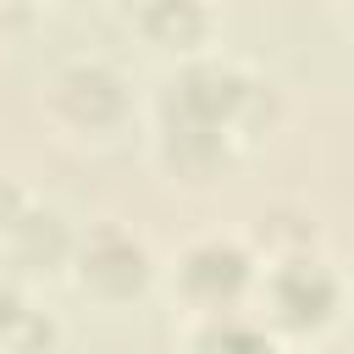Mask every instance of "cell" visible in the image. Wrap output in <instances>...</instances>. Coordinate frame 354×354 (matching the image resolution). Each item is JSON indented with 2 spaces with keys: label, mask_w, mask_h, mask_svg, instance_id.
<instances>
[{
  "label": "cell",
  "mask_w": 354,
  "mask_h": 354,
  "mask_svg": "<svg viewBox=\"0 0 354 354\" xmlns=\"http://www.w3.org/2000/svg\"><path fill=\"white\" fill-rule=\"evenodd\" d=\"M288 127V88L227 50L160 66L144 94V149L160 183L183 194H216Z\"/></svg>",
  "instance_id": "6da1fadb"
},
{
  "label": "cell",
  "mask_w": 354,
  "mask_h": 354,
  "mask_svg": "<svg viewBox=\"0 0 354 354\" xmlns=\"http://www.w3.org/2000/svg\"><path fill=\"white\" fill-rule=\"evenodd\" d=\"M33 116L44 122V133L55 144H66L77 155H105L138 133L144 88L133 83V72L116 55L77 50V55H61L44 66V77L33 88Z\"/></svg>",
  "instance_id": "7a4b0ae2"
},
{
  "label": "cell",
  "mask_w": 354,
  "mask_h": 354,
  "mask_svg": "<svg viewBox=\"0 0 354 354\" xmlns=\"http://www.w3.org/2000/svg\"><path fill=\"white\" fill-rule=\"evenodd\" d=\"M249 310L277 337L282 354H321L348 321V271L337 266L332 243L260 254V277Z\"/></svg>",
  "instance_id": "3957f363"
},
{
  "label": "cell",
  "mask_w": 354,
  "mask_h": 354,
  "mask_svg": "<svg viewBox=\"0 0 354 354\" xmlns=\"http://www.w3.org/2000/svg\"><path fill=\"white\" fill-rule=\"evenodd\" d=\"M61 282L88 310L122 315L160 293V249L144 227H133L122 216H94V221H77Z\"/></svg>",
  "instance_id": "277c9868"
},
{
  "label": "cell",
  "mask_w": 354,
  "mask_h": 354,
  "mask_svg": "<svg viewBox=\"0 0 354 354\" xmlns=\"http://www.w3.org/2000/svg\"><path fill=\"white\" fill-rule=\"evenodd\" d=\"M260 277V249L249 243L243 227H205L188 232L171 254H160V299L188 315H216V310H243Z\"/></svg>",
  "instance_id": "5b68a950"
},
{
  "label": "cell",
  "mask_w": 354,
  "mask_h": 354,
  "mask_svg": "<svg viewBox=\"0 0 354 354\" xmlns=\"http://www.w3.org/2000/svg\"><path fill=\"white\" fill-rule=\"evenodd\" d=\"M127 39L160 66L221 50V0H122Z\"/></svg>",
  "instance_id": "8992f818"
},
{
  "label": "cell",
  "mask_w": 354,
  "mask_h": 354,
  "mask_svg": "<svg viewBox=\"0 0 354 354\" xmlns=\"http://www.w3.org/2000/svg\"><path fill=\"white\" fill-rule=\"evenodd\" d=\"M72 232H77V221H72L55 199L33 194V199L22 205V216L6 227V238H0V271L17 277V282H28V288L61 282Z\"/></svg>",
  "instance_id": "52a82bcc"
},
{
  "label": "cell",
  "mask_w": 354,
  "mask_h": 354,
  "mask_svg": "<svg viewBox=\"0 0 354 354\" xmlns=\"http://www.w3.org/2000/svg\"><path fill=\"white\" fill-rule=\"evenodd\" d=\"M177 354H282V348L260 326V315L243 304V310H216V315L177 321Z\"/></svg>",
  "instance_id": "ba28073f"
},
{
  "label": "cell",
  "mask_w": 354,
  "mask_h": 354,
  "mask_svg": "<svg viewBox=\"0 0 354 354\" xmlns=\"http://www.w3.org/2000/svg\"><path fill=\"white\" fill-rule=\"evenodd\" d=\"M0 354H66V321L28 282L11 293L0 315Z\"/></svg>",
  "instance_id": "9c48e42d"
},
{
  "label": "cell",
  "mask_w": 354,
  "mask_h": 354,
  "mask_svg": "<svg viewBox=\"0 0 354 354\" xmlns=\"http://www.w3.org/2000/svg\"><path fill=\"white\" fill-rule=\"evenodd\" d=\"M243 232H249V243L260 254H288V249H321L326 243V221L304 199H271V205H260Z\"/></svg>",
  "instance_id": "30bf717a"
},
{
  "label": "cell",
  "mask_w": 354,
  "mask_h": 354,
  "mask_svg": "<svg viewBox=\"0 0 354 354\" xmlns=\"http://www.w3.org/2000/svg\"><path fill=\"white\" fill-rule=\"evenodd\" d=\"M44 17V0H0V44H17L39 28Z\"/></svg>",
  "instance_id": "8fae6325"
},
{
  "label": "cell",
  "mask_w": 354,
  "mask_h": 354,
  "mask_svg": "<svg viewBox=\"0 0 354 354\" xmlns=\"http://www.w3.org/2000/svg\"><path fill=\"white\" fill-rule=\"evenodd\" d=\"M28 199H33V188H28L17 171H6V166H0V238H6V227L22 216V205H28Z\"/></svg>",
  "instance_id": "7c38bea8"
},
{
  "label": "cell",
  "mask_w": 354,
  "mask_h": 354,
  "mask_svg": "<svg viewBox=\"0 0 354 354\" xmlns=\"http://www.w3.org/2000/svg\"><path fill=\"white\" fill-rule=\"evenodd\" d=\"M17 288H22V282H17V277H6V271H0V315H6V304H11V293H17Z\"/></svg>",
  "instance_id": "4fadbf2b"
},
{
  "label": "cell",
  "mask_w": 354,
  "mask_h": 354,
  "mask_svg": "<svg viewBox=\"0 0 354 354\" xmlns=\"http://www.w3.org/2000/svg\"><path fill=\"white\" fill-rule=\"evenodd\" d=\"M44 6H83V0H44Z\"/></svg>",
  "instance_id": "5bb4252c"
}]
</instances>
